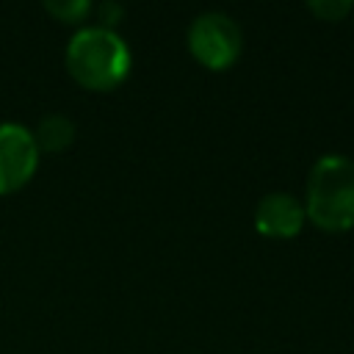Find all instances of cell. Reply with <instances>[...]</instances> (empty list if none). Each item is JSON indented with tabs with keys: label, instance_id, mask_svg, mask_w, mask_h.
Wrapping results in <instances>:
<instances>
[{
	"label": "cell",
	"instance_id": "cell-1",
	"mask_svg": "<svg viewBox=\"0 0 354 354\" xmlns=\"http://www.w3.org/2000/svg\"><path fill=\"white\" fill-rule=\"evenodd\" d=\"M307 218L326 232H346L354 227V160L337 152L321 155L304 191Z\"/></svg>",
	"mask_w": 354,
	"mask_h": 354
},
{
	"label": "cell",
	"instance_id": "cell-2",
	"mask_svg": "<svg viewBox=\"0 0 354 354\" xmlns=\"http://www.w3.org/2000/svg\"><path fill=\"white\" fill-rule=\"evenodd\" d=\"M130 50L116 30L80 28L66 44V69L88 91H111L130 72Z\"/></svg>",
	"mask_w": 354,
	"mask_h": 354
},
{
	"label": "cell",
	"instance_id": "cell-3",
	"mask_svg": "<svg viewBox=\"0 0 354 354\" xmlns=\"http://www.w3.org/2000/svg\"><path fill=\"white\" fill-rule=\"evenodd\" d=\"M241 47H243V33L238 22L224 11H205L188 28L191 55L213 72L232 66L241 55Z\"/></svg>",
	"mask_w": 354,
	"mask_h": 354
},
{
	"label": "cell",
	"instance_id": "cell-4",
	"mask_svg": "<svg viewBox=\"0 0 354 354\" xmlns=\"http://www.w3.org/2000/svg\"><path fill=\"white\" fill-rule=\"evenodd\" d=\"M39 169V149L25 124H0V194H14L30 183Z\"/></svg>",
	"mask_w": 354,
	"mask_h": 354
},
{
	"label": "cell",
	"instance_id": "cell-5",
	"mask_svg": "<svg viewBox=\"0 0 354 354\" xmlns=\"http://www.w3.org/2000/svg\"><path fill=\"white\" fill-rule=\"evenodd\" d=\"M304 205L288 191H271L254 207V227L266 238H293L304 227Z\"/></svg>",
	"mask_w": 354,
	"mask_h": 354
},
{
	"label": "cell",
	"instance_id": "cell-6",
	"mask_svg": "<svg viewBox=\"0 0 354 354\" xmlns=\"http://www.w3.org/2000/svg\"><path fill=\"white\" fill-rule=\"evenodd\" d=\"M33 141L39 155L41 152H64L75 141V122L66 113H47L33 130Z\"/></svg>",
	"mask_w": 354,
	"mask_h": 354
},
{
	"label": "cell",
	"instance_id": "cell-7",
	"mask_svg": "<svg viewBox=\"0 0 354 354\" xmlns=\"http://www.w3.org/2000/svg\"><path fill=\"white\" fill-rule=\"evenodd\" d=\"M47 14L55 17L58 22H66V25H75V22H83L88 14H91V3L88 0H47L44 3Z\"/></svg>",
	"mask_w": 354,
	"mask_h": 354
},
{
	"label": "cell",
	"instance_id": "cell-8",
	"mask_svg": "<svg viewBox=\"0 0 354 354\" xmlns=\"http://www.w3.org/2000/svg\"><path fill=\"white\" fill-rule=\"evenodd\" d=\"M307 8L324 22H337L354 11V3L351 0H310Z\"/></svg>",
	"mask_w": 354,
	"mask_h": 354
},
{
	"label": "cell",
	"instance_id": "cell-9",
	"mask_svg": "<svg viewBox=\"0 0 354 354\" xmlns=\"http://www.w3.org/2000/svg\"><path fill=\"white\" fill-rule=\"evenodd\" d=\"M91 11L97 14V28H105V30H113V25L124 17V8L119 3H113V0H105Z\"/></svg>",
	"mask_w": 354,
	"mask_h": 354
}]
</instances>
